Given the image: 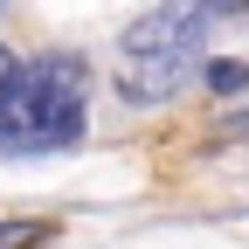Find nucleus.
I'll return each instance as SVG.
<instances>
[{"mask_svg":"<svg viewBox=\"0 0 249 249\" xmlns=\"http://www.w3.org/2000/svg\"><path fill=\"white\" fill-rule=\"evenodd\" d=\"M201 28H208V0H166V7H152L132 35H124V97L132 104L166 97V90L194 70Z\"/></svg>","mask_w":249,"mask_h":249,"instance_id":"f03ea898","label":"nucleus"},{"mask_svg":"<svg viewBox=\"0 0 249 249\" xmlns=\"http://www.w3.org/2000/svg\"><path fill=\"white\" fill-rule=\"evenodd\" d=\"M83 97H90L83 55L21 62L14 83L0 90V152H7V160H35V152L76 145L83 139Z\"/></svg>","mask_w":249,"mask_h":249,"instance_id":"f257e3e1","label":"nucleus"},{"mask_svg":"<svg viewBox=\"0 0 249 249\" xmlns=\"http://www.w3.org/2000/svg\"><path fill=\"white\" fill-rule=\"evenodd\" d=\"M14 70H21V62H14L7 49H0V90H7V83H14Z\"/></svg>","mask_w":249,"mask_h":249,"instance_id":"423d86ee","label":"nucleus"},{"mask_svg":"<svg viewBox=\"0 0 249 249\" xmlns=\"http://www.w3.org/2000/svg\"><path fill=\"white\" fill-rule=\"evenodd\" d=\"M42 235H49L42 222H0V249H35Z\"/></svg>","mask_w":249,"mask_h":249,"instance_id":"20e7f679","label":"nucleus"},{"mask_svg":"<svg viewBox=\"0 0 249 249\" xmlns=\"http://www.w3.org/2000/svg\"><path fill=\"white\" fill-rule=\"evenodd\" d=\"M201 83L214 90V97H242V90H249V62H229V55H208V62H201Z\"/></svg>","mask_w":249,"mask_h":249,"instance_id":"7ed1b4c3","label":"nucleus"},{"mask_svg":"<svg viewBox=\"0 0 249 249\" xmlns=\"http://www.w3.org/2000/svg\"><path fill=\"white\" fill-rule=\"evenodd\" d=\"M222 139H249V111H235V118L222 124Z\"/></svg>","mask_w":249,"mask_h":249,"instance_id":"39448f33","label":"nucleus"},{"mask_svg":"<svg viewBox=\"0 0 249 249\" xmlns=\"http://www.w3.org/2000/svg\"><path fill=\"white\" fill-rule=\"evenodd\" d=\"M249 0H208V14H242Z\"/></svg>","mask_w":249,"mask_h":249,"instance_id":"0eeeda50","label":"nucleus"}]
</instances>
